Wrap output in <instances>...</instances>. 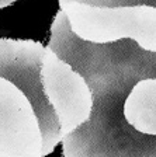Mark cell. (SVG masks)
Listing matches in <instances>:
<instances>
[{
  "label": "cell",
  "instance_id": "6da1fadb",
  "mask_svg": "<svg viewBox=\"0 0 156 157\" xmlns=\"http://www.w3.org/2000/svg\"><path fill=\"white\" fill-rule=\"evenodd\" d=\"M48 46L85 77L93 97L89 121L63 137V156L156 157V136L137 131L124 115L134 86L156 78V53L131 39L104 45L82 41L62 10L52 23Z\"/></svg>",
  "mask_w": 156,
  "mask_h": 157
},
{
  "label": "cell",
  "instance_id": "7a4b0ae2",
  "mask_svg": "<svg viewBox=\"0 0 156 157\" xmlns=\"http://www.w3.org/2000/svg\"><path fill=\"white\" fill-rule=\"evenodd\" d=\"M61 10L66 14L72 33L91 44H113L131 39L148 52L156 53V9L93 7L69 3Z\"/></svg>",
  "mask_w": 156,
  "mask_h": 157
},
{
  "label": "cell",
  "instance_id": "3957f363",
  "mask_svg": "<svg viewBox=\"0 0 156 157\" xmlns=\"http://www.w3.org/2000/svg\"><path fill=\"white\" fill-rule=\"evenodd\" d=\"M44 52L42 44L33 39L0 38V77L13 82L30 98L41 124L44 151L48 156L62 142V137L59 119L44 94L41 83Z\"/></svg>",
  "mask_w": 156,
  "mask_h": 157
},
{
  "label": "cell",
  "instance_id": "277c9868",
  "mask_svg": "<svg viewBox=\"0 0 156 157\" xmlns=\"http://www.w3.org/2000/svg\"><path fill=\"white\" fill-rule=\"evenodd\" d=\"M41 83L48 102L55 109L61 125V137L70 135L89 121L93 97L87 82L49 46L41 63Z\"/></svg>",
  "mask_w": 156,
  "mask_h": 157
},
{
  "label": "cell",
  "instance_id": "5b68a950",
  "mask_svg": "<svg viewBox=\"0 0 156 157\" xmlns=\"http://www.w3.org/2000/svg\"><path fill=\"white\" fill-rule=\"evenodd\" d=\"M0 157H45L38 115L20 87L0 77Z\"/></svg>",
  "mask_w": 156,
  "mask_h": 157
},
{
  "label": "cell",
  "instance_id": "8992f818",
  "mask_svg": "<svg viewBox=\"0 0 156 157\" xmlns=\"http://www.w3.org/2000/svg\"><path fill=\"white\" fill-rule=\"evenodd\" d=\"M124 115L137 131L156 136V78H145L134 86L124 104Z\"/></svg>",
  "mask_w": 156,
  "mask_h": 157
},
{
  "label": "cell",
  "instance_id": "52a82bcc",
  "mask_svg": "<svg viewBox=\"0 0 156 157\" xmlns=\"http://www.w3.org/2000/svg\"><path fill=\"white\" fill-rule=\"evenodd\" d=\"M69 3H82L93 7H134L146 6L156 9V0H59V7Z\"/></svg>",
  "mask_w": 156,
  "mask_h": 157
},
{
  "label": "cell",
  "instance_id": "ba28073f",
  "mask_svg": "<svg viewBox=\"0 0 156 157\" xmlns=\"http://www.w3.org/2000/svg\"><path fill=\"white\" fill-rule=\"evenodd\" d=\"M16 2H17V0H0V9H4V7L16 3Z\"/></svg>",
  "mask_w": 156,
  "mask_h": 157
}]
</instances>
